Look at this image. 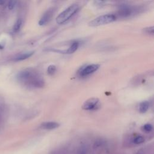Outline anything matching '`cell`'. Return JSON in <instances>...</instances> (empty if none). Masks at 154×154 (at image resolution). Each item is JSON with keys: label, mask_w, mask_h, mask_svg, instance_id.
Instances as JSON below:
<instances>
[{"label": "cell", "mask_w": 154, "mask_h": 154, "mask_svg": "<svg viewBox=\"0 0 154 154\" xmlns=\"http://www.w3.org/2000/svg\"><path fill=\"white\" fill-rule=\"evenodd\" d=\"M78 46H79V43L78 42H73L70 45V46L67 50H66L65 51H63V52L64 54H72L77 50V49L78 48Z\"/></svg>", "instance_id": "10"}, {"label": "cell", "mask_w": 154, "mask_h": 154, "mask_svg": "<svg viewBox=\"0 0 154 154\" xmlns=\"http://www.w3.org/2000/svg\"><path fill=\"white\" fill-rule=\"evenodd\" d=\"M5 1H2V0H0V5H4L5 4Z\"/></svg>", "instance_id": "19"}, {"label": "cell", "mask_w": 154, "mask_h": 154, "mask_svg": "<svg viewBox=\"0 0 154 154\" xmlns=\"http://www.w3.org/2000/svg\"><path fill=\"white\" fill-rule=\"evenodd\" d=\"M144 141V138L143 136H137L134 138V139L133 140V142L134 143L136 144H141Z\"/></svg>", "instance_id": "13"}, {"label": "cell", "mask_w": 154, "mask_h": 154, "mask_svg": "<svg viewBox=\"0 0 154 154\" xmlns=\"http://www.w3.org/2000/svg\"><path fill=\"white\" fill-rule=\"evenodd\" d=\"M22 21L20 19H18L16 22L14 23V26H13V31L14 32H18L20 28H21V26H22Z\"/></svg>", "instance_id": "12"}, {"label": "cell", "mask_w": 154, "mask_h": 154, "mask_svg": "<svg viewBox=\"0 0 154 154\" xmlns=\"http://www.w3.org/2000/svg\"><path fill=\"white\" fill-rule=\"evenodd\" d=\"M17 80L25 86L31 88H42L45 81L41 75L32 69H26L18 73Z\"/></svg>", "instance_id": "1"}, {"label": "cell", "mask_w": 154, "mask_h": 154, "mask_svg": "<svg viewBox=\"0 0 154 154\" xmlns=\"http://www.w3.org/2000/svg\"><path fill=\"white\" fill-rule=\"evenodd\" d=\"M59 126V124L55 122H43L40 125V128L43 129L51 130L57 128Z\"/></svg>", "instance_id": "8"}, {"label": "cell", "mask_w": 154, "mask_h": 154, "mask_svg": "<svg viewBox=\"0 0 154 154\" xmlns=\"http://www.w3.org/2000/svg\"><path fill=\"white\" fill-rule=\"evenodd\" d=\"M149 108V103L147 101H143L140 103L139 105V111L141 113L146 112Z\"/></svg>", "instance_id": "11"}, {"label": "cell", "mask_w": 154, "mask_h": 154, "mask_svg": "<svg viewBox=\"0 0 154 154\" xmlns=\"http://www.w3.org/2000/svg\"><path fill=\"white\" fill-rule=\"evenodd\" d=\"M99 67L100 66L97 64H92L87 65L80 70L79 75L81 76H88L97 70Z\"/></svg>", "instance_id": "4"}, {"label": "cell", "mask_w": 154, "mask_h": 154, "mask_svg": "<svg viewBox=\"0 0 154 154\" xmlns=\"http://www.w3.org/2000/svg\"><path fill=\"white\" fill-rule=\"evenodd\" d=\"M54 8H50L40 18L39 22H38V25L40 26L45 25L47 24L51 19L53 13H54Z\"/></svg>", "instance_id": "7"}, {"label": "cell", "mask_w": 154, "mask_h": 154, "mask_svg": "<svg viewBox=\"0 0 154 154\" xmlns=\"http://www.w3.org/2000/svg\"><path fill=\"white\" fill-rule=\"evenodd\" d=\"M33 54H34V51H29V52H26L20 54L14 58V60L19 61L26 60V59L29 58L30 57H31L33 55Z\"/></svg>", "instance_id": "9"}, {"label": "cell", "mask_w": 154, "mask_h": 154, "mask_svg": "<svg viewBox=\"0 0 154 154\" xmlns=\"http://www.w3.org/2000/svg\"><path fill=\"white\" fill-rule=\"evenodd\" d=\"M134 12V9L129 5L123 4L120 6L118 10L119 16L122 17H127L130 16Z\"/></svg>", "instance_id": "6"}, {"label": "cell", "mask_w": 154, "mask_h": 154, "mask_svg": "<svg viewBox=\"0 0 154 154\" xmlns=\"http://www.w3.org/2000/svg\"><path fill=\"white\" fill-rule=\"evenodd\" d=\"M99 99L96 97H91L84 102L82 105V108L85 110L94 109L98 105Z\"/></svg>", "instance_id": "5"}, {"label": "cell", "mask_w": 154, "mask_h": 154, "mask_svg": "<svg viewBox=\"0 0 154 154\" xmlns=\"http://www.w3.org/2000/svg\"><path fill=\"white\" fill-rule=\"evenodd\" d=\"M86 148L85 147H82L78 152L77 154H86Z\"/></svg>", "instance_id": "18"}, {"label": "cell", "mask_w": 154, "mask_h": 154, "mask_svg": "<svg viewBox=\"0 0 154 154\" xmlns=\"http://www.w3.org/2000/svg\"><path fill=\"white\" fill-rule=\"evenodd\" d=\"M144 31L146 33L149 34H151V35H153V32H154V27L153 26H149V27H147L144 28Z\"/></svg>", "instance_id": "17"}, {"label": "cell", "mask_w": 154, "mask_h": 154, "mask_svg": "<svg viewBox=\"0 0 154 154\" xmlns=\"http://www.w3.org/2000/svg\"><path fill=\"white\" fill-rule=\"evenodd\" d=\"M153 129V126L151 124H149V123H147V124H145L142 127V129L143 131L146 132H150Z\"/></svg>", "instance_id": "15"}, {"label": "cell", "mask_w": 154, "mask_h": 154, "mask_svg": "<svg viewBox=\"0 0 154 154\" xmlns=\"http://www.w3.org/2000/svg\"><path fill=\"white\" fill-rule=\"evenodd\" d=\"M79 5L77 4H72L59 14L56 18V22L58 24H63L72 17L79 10Z\"/></svg>", "instance_id": "2"}, {"label": "cell", "mask_w": 154, "mask_h": 154, "mask_svg": "<svg viewBox=\"0 0 154 154\" xmlns=\"http://www.w3.org/2000/svg\"><path fill=\"white\" fill-rule=\"evenodd\" d=\"M56 69H57L56 66L55 65H50L48 66V69H47L48 73L50 75H52L56 72Z\"/></svg>", "instance_id": "14"}, {"label": "cell", "mask_w": 154, "mask_h": 154, "mask_svg": "<svg viewBox=\"0 0 154 154\" xmlns=\"http://www.w3.org/2000/svg\"><path fill=\"white\" fill-rule=\"evenodd\" d=\"M17 1H10L8 2V8L9 10H13L16 5V4H17Z\"/></svg>", "instance_id": "16"}, {"label": "cell", "mask_w": 154, "mask_h": 154, "mask_svg": "<svg viewBox=\"0 0 154 154\" xmlns=\"http://www.w3.org/2000/svg\"><path fill=\"white\" fill-rule=\"evenodd\" d=\"M116 20V16L113 14H106L100 16L88 23V25L91 26H97L109 23H111Z\"/></svg>", "instance_id": "3"}]
</instances>
